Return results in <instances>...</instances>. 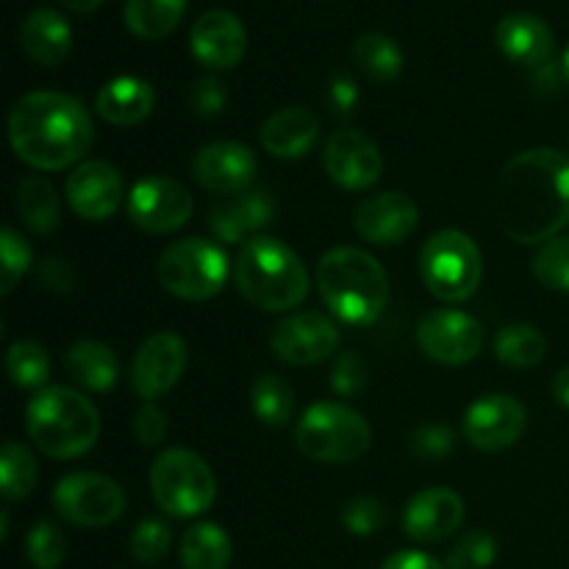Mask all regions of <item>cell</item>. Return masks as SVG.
Instances as JSON below:
<instances>
[{"instance_id": "6da1fadb", "label": "cell", "mask_w": 569, "mask_h": 569, "mask_svg": "<svg viewBox=\"0 0 569 569\" xmlns=\"http://www.w3.org/2000/svg\"><path fill=\"white\" fill-rule=\"evenodd\" d=\"M495 211L517 244H545L569 226V153L531 148L509 159L495 183Z\"/></svg>"}, {"instance_id": "7a4b0ae2", "label": "cell", "mask_w": 569, "mask_h": 569, "mask_svg": "<svg viewBox=\"0 0 569 569\" xmlns=\"http://www.w3.org/2000/svg\"><path fill=\"white\" fill-rule=\"evenodd\" d=\"M9 142L20 161L39 172L81 164L94 142L87 106L67 92L22 94L9 114Z\"/></svg>"}, {"instance_id": "3957f363", "label": "cell", "mask_w": 569, "mask_h": 569, "mask_svg": "<svg viewBox=\"0 0 569 569\" xmlns=\"http://www.w3.org/2000/svg\"><path fill=\"white\" fill-rule=\"evenodd\" d=\"M317 289L337 320L345 326H372L389 303V276L381 261L353 244L326 250L315 270Z\"/></svg>"}, {"instance_id": "277c9868", "label": "cell", "mask_w": 569, "mask_h": 569, "mask_svg": "<svg viewBox=\"0 0 569 569\" xmlns=\"http://www.w3.org/2000/svg\"><path fill=\"white\" fill-rule=\"evenodd\" d=\"M233 283L250 306L281 315L309 298L311 278L303 259L287 242L259 233L239 248Z\"/></svg>"}, {"instance_id": "5b68a950", "label": "cell", "mask_w": 569, "mask_h": 569, "mask_svg": "<svg viewBox=\"0 0 569 569\" xmlns=\"http://www.w3.org/2000/svg\"><path fill=\"white\" fill-rule=\"evenodd\" d=\"M26 428L44 456L81 459L100 437V415L92 400L70 387H44L26 406Z\"/></svg>"}, {"instance_id": "8992f818", "label": "cell", "mask_w": 569, "mask_h": 569, "mask_svg": "<svg viewBox=\"0 0 569 569\" xmlns=\"http://www.w3.org/2000/svg\"><path fill=\"white\" fill-rule=\"evenodd\" d=\"M295 445L303 456L320 465H350L372 445V428L350 406L320 400L309 406L295 428Z\"/></svg>"}, {"instance_id": "52a82bcc", "label": "cell", "mask_w": 569, "mask_h": 569, "mask_svg": "<svg viewBox=\"0 0 569 569\" xmlns=\"http://www.w3.org/2000/svg\"><path fill=\"white\" fill-rule=\"evenodd\" d=\"M150 495L164 515L192 520L214 506L217 478L194 450L167 448L150 467Z\"/></svg>"}, {"instance_id": "ba28073f", "label": "cell", "mask_w": 569, "mask_h": 569, "mask_svg": "<svg viewBox=\"0 0 569 569\" xmlns=\"http://www.w3.org/2000/svg\"><path fill=\"white\" fill-rule=\"evenodd\" d=\"M420 278L442 303H465L483 281V253L459 228L437 231L420 253Z\"/></svg>"}, {"instance_id": "9c48e42d", "label": "cell", "mask_w": 569, "mask_h": 569, "mask_svg": "<svg viewBox=\"0 0 569 569\" xmlns=\"http://www.w3.org/2000/svg\"><path fill=\"white\" fill-rule=\"evenodd\" d=\"M228 272H231V261H228L222 244L200 237L170 244L156 267V276H159L164 292L178 300H189V303H200V300H211L214 295H220L228 281Z\"/></svg>"}, {"instance_id": "30bf717a", "label": "cell", "mask_w": 569, "mask_h": 569, "mask_svg": "<svg viewBox=\"0 0 569 569\" xmlns=\"http://www.w3.org/2000/svg\"><path fill=\"white\" fill-rule=\"evenodd\" d=\"M126 489L100 472H70L53 489V509L76 528H106L126 515Z\"/></svg>"}, {"instance_id": "8fae6325", "label": "cell", "mask_w": 569, "mask_h": 569, "mask_svg": "<svg viewBox=\"0 0 569 569\" xmlns=\"http://www.w3.org/2000/svg\"><path fill=\"white\" fill-rule=\"evenodd\" d=\"M487 345L483 326L459 309H433L417 322V348L445 367H465L481 356Z\"/></svg>"}, {"instance_id": "7c38bea8", "label": "cell", "mask_w": 569, "mask_h": 569, "mask_svg": "<svg viewBox=\"0 0 569 569\" xmlns=\"http://www.w3.org/2000/svg\"><path fill=\"white\" fill-rule=\"evenodd\" d=\"M128 217L144 233H172L189 222L194 211L192 192L167 176H144L128 192Z\"/></svg>"}, {"instance_id": "4fadbf2b", "label": "cell", "mask_w": 569, "mask_h": 569, "mask_svg": "<svg viewBox=\"0 0 569 569\" xmlns=\"http://www.w3.org/2000/svg\"><path fill=\"white\" fill-rule=\"evenodd\" d=\"M339 348V328L322 311H295L278 320L270 333V350L276 359L292 367L320 365Z\"/></svg>"}, {"instance_id": "5bb4252c", "label": "cell", "mask_w": 569, "mask_h": 569, "mask_svg": "<svg viewBox=\"0 0 569 569\" xmlns=\"http://www.w3.org/2000/svg\"><path fill=\"white\" fill-rule=\"evenodd\" d=\"M528 428V409L515 395L492 392L472 400L465 411L467 442L483 453L515 448Z\"/></svg>"}, {"instance_id": "9a60e30c", "label": "cell", "mask_w": 569, "mask_h": 569, "mask_svg": "<svg viewBox=\"0 0 569 569\" xmlns=\"http://www.w3.org/2000/svg\"><path fill=\"white\" fill-rule=\"evenodd\" d=\"M189 348L176 331H156L139 345L131 365V387L144 403H156L176 389L187 370Z\"/></svg>"}, {"instance_id": "2e32d148", "label": "cell", "mask_w": 569, "mask_h": 569, "mask_svg": "<svg viewBox=\"0 0 569 569\" xmlns=\"http://www.w3.org/2000/svg\"><path fill=\"white\" fill-rule=\"evenodd\" d=\"M326 176L348 192H367L381 181V148L359 128H342L326 142L322 153Z\"/></svg>"}, {"instance_id": "e0dca14e", "label": "cell", "mask_w": 569, "mask_h": 569, "mask_svg": "<svg viewBox=\"0 0 569 569\" xmlns=\"http://www.w3.org/2000/svg\"><path fill=\"white\" fill-rule=\"evenodd\" d=\"M64 194L76 217L87 222H103L120 209L126 198V181L114 164L103 159H89L72 167L67 176Z\"/></svg>"}, {"instance_id": "ac0fdd59", "label": "cell", "mask_w": 569, "mask_h": 569, "mask_svg": "<svg viewBox=\"0 0 569 569\" xmlns=\"http://www.w3.org/2000/svg\"><path fill=\"white\" fill-rule=\"evenodd\" d=\"M420 226V206L406 192H378L353 211V228L365 242L392 248L406 242Z\"/></svg>"}, {"instance_id": "d6986e66", "label": "cell", "mask_w": 569, "mask_h": 569, "mask_svg": "<svg viewBox=\"0 0 569 569\" xmlns=\"http://www.w3.org/2000/svg\"><path fill=\"white\" fill-rule=\"evenodd\" d=\"M259 161L253 150L242 142H211L198 150L192 161V176L206 192L233 198L248 192L256 181Z\"/></svg>"}, {"instance_id": "ffe728a7", "label": "cell", "mask_w": 569, "mask_h": 569, "mask_svg": "<svg viewBox=\"0 0 569 569\" xmlns=\"http://www.w3.org/2000/svg\"><path fill=\"white\" fill-rule=\"evenodd\" d=\"M192 56L209 70H233L248 53V31L242 20L226 9H209L189 31Z\"/></svg>"}, {"instance_id": "44dd1931", "label": "cell", "mask_w": 569, "mask_h": 569, "mask_svg": "<svg viewBox=\"0 0 569 569\" xmlns=\"http://www.w3.org/2000/svg\"><path fill=\"white\" fill-rule=\"evenodd\" d=\"M465 522V498L448 487H431L417 492L406 503L403 531L411 542L439 545L453 537Z\"/></svg>"}, {"instance_id": "7402d4cb", "label": "cell", "mask_w": 569, "mask_h": 569, "mask_svg": "<svg viewBox=\"0 0 569 569\" xmlns=\"http://www.w3.org/2000/svg\"><path fill=\"white\" fill-rule=\"evenodd\" d=\"M495 42H498L503 59H509L511 64L526 67V70H539V67L553 61V28L542 17L528 14V11L503 17L498 22V31H495Z\"/></svg>"}, {"instance_id": "603a6c76", "label": "cell", "mask_w": 569, "mask_h": 569, "mask_svg": "<svg viewBox=\"0 0 569 569\" xmlns=\"http://www.w3.org/2000/svg\"><path fill=\"white\" fill-rule=\"evenodd\" d=\"M276 220V203L267 189H248L242 194L220 200L211 206L209 226L217 242H248L259 237L261 228Z\"/></svg>"}, {"instance_id": "cb8c5ba5", "label": "cell", "mask_w": 569, "mask_h": 569, "mask_svg": "<svg viewBox=\"0 0 569 569\" xmlns=\"http://www.w3.org/2000/svg\"><path fill=\"white\" fill-rule=\"evenodd\" d=\"M259 139L272 159H303L320 139V117L303 106H283L267 117Z\"/></svg>"}, {"instance_id": "d4e9b609", "label": "cell", "mask_w": 569, "mask_h": 569, "mask_svg": "<svg viewBox=\"0 0 569 569\" xmlns=\"http://www.w3.org/2000/svg\"><path fill=\"white\" fill-rule=\"evenodd\" d=\"M156 109V89L139 76H117L100 87L94 111L117 128H131L148 120Z\"/></svg>"}, {"instance_id": "484cf974", "label": "cell", "mask_w": 569, "mask_h": 569, "mask_svg": "<svg viewBox=\"0 0 569 569\" xmlns=\"http://www.w3.org/2000/svg\"><path fill=\"white\" fill-rule=\"evenodd\" d=\"M20 44L28 59L39 67L64 64L72 50V28L56 9H33L22 20Z\"/></svg>"}, {"instance_id": "4316f807", "label": "cell", "mask_w": 569, "mask_h": 569, "mask_svg": "<svg viewBox=\"0 0 569 569\" xmlns=\"http://www.w3.org/2000/svg\"><path fill=\"white\" fill-rule=\"evenodd\" d=\"M64 367L72 381L94 395H106L120 381V361L109 345L98 339H81L64 356Z\"/></svg>"}, {"instance_id": "83f0119b", "label": "cell", "mask_w": 569, "mask_h": 569, "mask_svg": "<svg viewBox=\"0 0 569 569\" xmlns=\"http://www.w3.org/2000/svg\"><path fill=\"white\" fill-rule=\"evenodd\" d=\"M183 569H228L233 559L231 537L217 522H194L178 545Z\"/></svg>"}, {"instance_id": "f1b7e54d", "label": "cell", "mask_w": 569, "mask_h": 569, "mask_svg": "<svg viewBox=\"0 0 569 569\" xmlns=\"http://www.w3.org/2000/svg\"><path fill=\"white\" fill-rule=\"evenodd\" d=\"M17 214H20L22 226L31 228L39 237L56 231L61 220V203L53 183L42 172H33V176H26L20 181V187H17Z\"/></svg>"}, {"instance_id": "f546056e", "label": "cell", "mask_w": 569, "mask_h": 569, "mask_svg": "<svg viewBox=\"0 0 569 569\" xmlns=\"http://www.w3.org/2000/svg\"><path fill=\"white\" fill-rule=\"evenodd\" d=\"M187 0H126V28L144 42L170 37L183 20Z\"/></svg>"}, {"instance_id": "4dcf8cb0", "label": "cell", "mask_w": 569, "mask_h": 569, "mask_svg": "<svg viewBox=\"0 0 569 569\" xmlns=\"http://www.w3.org/2000/svg\"><path fill=\"white\" fill-rule=\"evenodd\" d=\"M353 61L370 81L392 83L403 72V48L387 33H361L353 44Z\"/></svg>"}, {"instance_id": "1f68e13d", "label": "cell", "mask_w": 569, "mask_h": 569, "mask_svg": "<svg viewBox=\"0 0 569 569\" xmlns=\"http://www.w3.org/2000/svg\"><path fill=\"white\" fill-rule=\"evenodd\" d=\"M492 350L500 365L511 367V370H531L548 353V339L539 328L517 322V326H506L495 333Z\"/></svg>"}, {"instance_id": "d6a6232c", "label": "cell", "mask_w": 569, "mask_h": 569, "mask_svg": "<svg viewBox=\"0 0 569 569\" xmlns=\"http://www.w3.org/2000/svg\"><path fill=\"white\" fill-rule=\"evenodd\" d=\"M250 406L256 420L270 428H283L295 415V389L278 372H264L250 387Z\"/></svg>"}, {"instance_id": "836d02e7", "label": "cell", "mask_w": 569, "mask_h": 569, "mask_svg": "<svg viewBox=\"0 0 569 569\" xmlns=\"http://www.w3.org/2000/svg\"><path fill=\"white\" fill-rule=\"evenodd\" d=\"M39 481L37 456L22 442H9L0 450V492L6 500H22L33 492Z\"/></svg>"}, {"instance_id": "e575fe53", "label": "cell", "mask_w": 569, "mask_h": 569, "mask_svg": "<svg viewBox=\"0 0 569 569\" xmlns=\"http://www.w3.org/2000/svg\"><path fill=\"white\" fill-rule=\"evenodd\" d=\"M6 372H9L14 387L39 392L50 378L48 350L33 342V339H20V342L9 345V350H6Z\"/></svg>"}, {"instance_id": "d590c367", "label": "cell", "mask_w": 569, "mask_h": 569, "mask_svg": "<svg viewBox=\"0 0 569 569\" xmlns=\"http://www.w3.org/2000/svg\"><path fill=\"white\" fill-rule=\"evenodd\" d=\"M531 272L545 289L569 292V233L539 244L531 261Z\"/></svg>"}, {"instance_id": "8d00e7d4", "label": "cell", "mask_w": 569, "mask_h": 569, "mask_svg": "<svg viewBox=\"0 0 569 569\" xmlns=\"http://www.w3.org/2000/svg\"><path fill=\"white\" fill-rule=\"evenodd\" d=\"M67 545L64 531L48 520H39L37 526L28 531L26 537V556L37 569H59L67 559Z\"/></svg>"}, {"instance_id": "74e56055", "label": "cell", "mask_w": 569, "mask_h": 569, "mask_svg": "<svg viewBox=\"0 0 569 569\" xmlns=\"http://www.w3.org/2000/svg\"><path fill=\"white\" fill-rule=\"evenodd\" d=\"M172 548V528L159 517H144L137 528H133L131 539H128V553L139 561V565H156L164 559Z\"/></svg>"}, {"instance_id": "f35d334b", "label": "cell", "mask_w": 569, "mask_h": 569, "mask_svg": "<svg viewBox=\"0 0 569 569\" xmlns=\"http://www.w3.org/2000/svg\"><path fill=\"white\" fill-rule=\"evenodd\" d=\"M495 559H498V542H495V537L489 531L476 528V531H467L465 537H461L459 542L450 548L445 567L448 569H487L495 565Z\"/></svg>"}, {"instance_id": "ab89813d", "label": "cell", "mask_w": 569, "mask_h": 569, "mask_svg": "<svg viewBox=\"0 0 569 569\" xmlns=\"http://www.w3.org/2000/svg\"><path fill=\"white\" fill-rule=\"evenodd\" d=\"M33 253L28 248L26 239L14 231V228H3L0 233V272H3V281H0V295H11V289L17 287L22 276L31 270Z\"/></svg>"}, {"instance_id": "60d3db41", "label": "cell", "mask_w": 569, "mask_h": 569, "mask_svg": "<svg viewBox=\"0 0 569 569\" xmlns=\"http://www.w3.org/2000/svg\"><path fill=\"white\" fill-rule=\"evenodd\" d=\"M342 526L353 537H372L387 526V509L376 498H350L342 509Z\"/></svg>"}, {"instance_id": "b9f144b4", "label": "cell", "mask_w": 569, "mask_h": 569, "mask_svg": "<svg viewBox=\"0 0 569 569\" xmlns=\"http://www.w3.org/2000/svg\"><path fill=\"white\" fill-rule=\"evenodd\" d=\"M328 387H331L339 398H356V395H361V389L367 387L365 359H361L359 353H353V350L339 353L337 359H333Z\"/></svg>"}, {"instance_id": "7bdbcfd3", "label": "cell", "mask_w": 569, "mask_h": 569, "mask_svg": "<svg viewBox=\"0 0 569 569\" xmlns=\"http://www.w3.org/2000/svg\"><path fill=\"white\" fill-rule=\"evenodd\" d=\"M456 448V433L450 426L442 422H431V426H422L411 433V453L417 459L426 461H442L453 453Z\"/></svg>"}, {"instance_id": "ee69618b", "label": "cell", "mask_w": 569, "mask_h": 569, "mask_svg": "<svg viewBox=\"0 0 569 569\" xmlns=\"http://www.w3.org/2000/svg\"><path fill=\"white\" fill-rule=\"evenodd\" d=\"M189 106L198 117H217L226 111L228 106V92L214 76L198 78L189 89Z\"/></svg>"}, {"instance_id": "f6af8a7d", "label": "cell", "mask_w": 569, "mask_h": 569, "mask_svg": "<svg viewBox=\"0 0 569 569\" xmlns=\"http://www.w3.org/2000/svg\"><path fill=\"white\" fill-rule=\"evenodd\" d=\"M167 431H170V420L156 403H144L133 417V433L144 448H156V445L164 442Z\"/></svg>"}, {"instance_id": "bcb514c9", "label": "cell", "mask_w": 569, "mask_h": 569, "mask_svg": "<svg viewBox=\"0 0 569 569\" xmlns=\"http://www.w3.org/2000/svg\"><path fill=\"white\" fill-rule=\"evenodd\" d=\"M37 281L42 289L67 295L76 289V270L70 267V261L56 259V256H44L37 264Z\"/></svg>"}, {"instance_id": "7dc6e473", "label": "cell", "mask_w": 569, "mask_h": 569, "mask_svg": "<svg viewBox=\"0 0 569 569\" xmlns=\"http://www.w3.org/2000/svg\"><path fill=\"white\" fill-rule=\"evenodd\" d=\"M326 103L337 117L353 114L356 106H359V87L348 72H333L326 89Z\"/></svg>"}, {"instance_id": "c3c4849f", "label": "cell", "mask_w": 569, "mask_h": 569, "mask_svg": "<svg viewBox=\"0 0 569 569\" xmlns=\"http://www.w3.org/2000/svg\"><path fill=\"white\" fill-rule=\"evenodd\" d=\"M381 569H448L437 556L422 553V550H398L383 561Z\"/></svg>"}, {"instance_id": "681fc988", "label": "cell", "mask_w": 569, "mask_h": 569, "mask_svg": "<svg viewBox=\"0 0 569 569\" xmlns=\"http://www.w3.org/2000/svg\"><path fill=\"white\" fill-rule=\"evenodd\" d=\"M561 81H565V76H561V64H553V61L539 67V70H533L531 76V87L537 89V92H548V94L556 92Z\"/></svg>"}, {"instance_id": "f907efd6", "label": "cell", "mask_w": 569, "mask_h": 569, "mask_svg": "<svg viewBox=\"0 0 569 569\" xmlns=\"http://www.w3.org/2000/svg\"><path fill=\"white\" fill-rule=\"evenodd\" d=\"M550 392H553L556 403L569 409V367H565V370L553 378V387H550Z\"/></svg>"}, {"instance_id": "816d5d0a", "label": "cell", "mask_w": 569, "mask_h": 569, "mask_svg": "<svg viewBox=\"0 0 569 569\" xmlns=\"http://www.w3.org/2000/svg\"><path fill=\"white\" fill-rule=\"evenodd\" d=\"M59 3L67 6L70 11H76V14H89V11L103 6V0H59Z\"/></svg>"}, {"instance_id": "f5cc1de1", "label": "cell", "mask_w": 569, "mask_h": 569, "mask_svg": "<svg viewBox=\"0 0 569 569\" xmlns=\"http://www.w3.org/2000/svg\"><path fill=\"white\" fill-rule=\"evenodd\" d=\"M9 537V509H3V515H0V539Z\"/></svg>"}, {"instance_id": "db71d44e", "label": "cell", "mask_w": 569, "mask_h": 569, "mask_svg": "<svg viewBox=\"0 0 569 569\" xmlns=\"http://www.w3.org/2000/svg\"><path fill=\"white\" fill-rule=\"evenodd\" d=\"M561 76H565V83H569V48L565 50V56H561Z\"/></svg>"}]
</instances>
